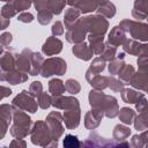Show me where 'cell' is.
Instances as JSON below:
<instances>
[{
    "mask_svg": "<svg viewBox=\"0 0 148 148\" xmlns=\"http://www.w3.org/2000/svg\"><path fill=\"white\" fill-rule=\"evenodd\" d=\"M134 126H135V130L138 131H145L148 126V121H147V116H146V111L143 112H140L139 116H135L134 118Z\"/></svg>",
    "mask_w": 148,
    "mask_h": 148,
    "instance_id": "cell-36",
    "label": "cell"
},
{
    "mask_svg": "<svg viewBox=\"0 0 148 148\" xmlns=\"http://www.w3.org/2000/svg\"><path fill=\"white\" fill-rule=\"evenodd\" d=\"M0 67L2 71L15 69V54L8 51H2L0 54Z\"/></svg>",
    "mask_w": 148,
    "mask_h": 148,
    "instance_id": "cell-22",
    "label": "cell"
},
{
    "mask_svg": "<svg viewBox=\"0 0 148 148\" xmlns=\"http://www.w3.org/2000/svg\"><path fill=\"white\" fill-rule=\"evenodd\" d=\"M123 49L125 52L133 54V56H140L142 53H148V47L146 44H140L139 42H136L135 39L131 38L127 39L123 43Z\"/></svg>",
    "mask_w": 148,
    "mask_h": 148,
    "instance_id": "cell-14",
    "label": "cell"
},
{
    "mask_svg": "<svg viewBox=\"0 0 148 148\" xmlns=\"http://www.w3.org/2000/svg\"><path fill=\"white\" fill-rule=\"evenodd\" d=\"M64 84H65V90H67L72 95H75V94L80 92V90H81L80 83L74 79H68Z\"/></svg>",
    "mask_w": 148,
    "mask_h": 148,
    "instance_id": "cell-38",
    "label": "cell"
},
{
    "mask_svg": "<svg viewBox=\"0 0 148 148\" xmlns=\"http://www.w3.org/2000/svg\"><path fill=\"white\" fill-rule=\"evenodd\" d=\"M67 65L66 61L61 58H49L44 60L42 68H40V75L43 77H49L51 75H64L66 73Z\"/></svg>",
    "mask_w": 148,
    "mask_h": 148,
    "instance_id": "cell-3",
    "label": "cell"
},
{
    "mask_svg": "<svg viewBox=\"0 0 148 148\" xmlns=\"http://www.w3.org/2000/svg\"><path fill=\"white\" fill-rule=\"evenodd\" d=\"M133 24H134V21L133 20H123L120 22V24H119V28L124 32H130V30L133 27Z\"/></svg>",
    "mask_w": 148,
    "mask_h": 148,
    "instance_id": "cell-51",
    "label": "cell"
},
{
    "mask_svg": "<svg viewBox=\"0 0 148 148\" xmlns=\"http://www.w3.org/2000/svg\"><path fill=\"white\" fill-rule=\"evenodd\" d=\"M40 92H43V86L39 81H34L29 87V94L34 97H37Z\"/></svg>",
    "mask_w": 148,
    "mask_h": 148,
    "instance_id": "cell-46",
    "label": "cell"
},
{
    "mask_svg": "<svg viewBox=\"0 0 148 148\" xmlns=\"http://www.w3.org/2000/svg\"><path fill=\"white\" fill-rule=\"evenodd\" d=\"M104 68H105V60L101 57H97L92 60L88 71H90L92 74H99L101 72H103Z\"/></svg>",
    "mask_w": 148,
    "mask_h": 148,
    "instance_id": "cell-35",
    "label": "cell"
},
{
    "mask_svg": "<svg viewBox=\"0 0 148 148\" xmlns=\"http://www.w3.org/2000/svg\"><path fill=\"white\" fill-rule=\"evenodd\" d=\"M108 77V88H110L112 91L114 92H119L124 89L125 83L120 80V79H116L113 75L111 76H106Z\"/></svg>",
    "mask_w": 148,
    "mask_h": 148,
    "instance_id": "cell-34",
    "label": "cell"
},
{
    "mask_svg": "<svg viewBox=\"0 0 148 148\" xmlns=\"http://www.w3.org/2000/svg\"><path fill=\"white\" fill-rule=\"evenodd\" d=\"M87 37V29L84 27L83 20L82 18H77V21L67 29L66 32V39L67 42L72 43V44H77L84 40V38Z\"/></svg>",
    "mask_w": 148,
    "mask_h": 148,
    "instance_id": "cell-8",
    "label": "cell"
},
{
    "mask_svg": "<svg viewBox=\"0 0 148 148\" xmlns=\"http://www.w3.org/2000/svg\"><path fill=\"white\" fill-rule=\"evenodd\" d=\"M31 141L34 145L38 146H49L50 141H52V136L50 130L44 121H37L34 124L31 128Z\"/></svg>",
    "mask_w": 148,
    "mask_h": 148,
    "instance_id": "cell-5",
    "label": "cell"
},
{
    "mask_svg": "<svg viewBox=\"0 0 148 148\" xmlns=\"http://www.w3.org/2000/svg\"><path fill=\"white\" fill-rule=\"evenodd\" d=\"M126 40V35L125 32L119 28V27H113L111 31L109 32V39L108 43H110L113 46H119L123 45V43Z\"/></svg>",
    "mask_w": 148,
    "mask_h": 148,
    "instance_id": "cell-21",
    "label": "cell"
},
{
    "mask_svg": "<svg viewBox=\"0 0 148 148\" xmlns=\"http://www.w3.org/2000/svg\"><path fill=\"white\" fill-rule=\"evenodd\" d=\"M28 80V74L22 73L17 69L12 71H2L0 73V81L9 82L10 84H18L22 82H25Z\"/></svg>",
    "mask_w": 148,
    "mask_h": 148,
    "instance_id": "cell-11",
    "label": "cell"
},
{
    "mask_svg": "<svg viewBox=\"0 0 148 148\" xmlns=\"http://www.w3.org/2000/svg\"><path fill=\"white\" fill-rule=\"evenodd\" d=\"M80 1H81V0H65V2H66L67 5H69L71 7H74V8L77 7V5L80 3Z\"/></svg>",
    "mask_w": 148,
    "mask_h": 148,
    "instance_id": "cell-58",
    "label": "cell"
},
{
    "mask_svg": "<svg viewBox=\"0 0 148 148\" xmlns=\"http://www.w3.org/2000/svg\"><path fill=\"white\" fill-rule=\"evenodd\" d=\"M84 27L87 29V32L89 34H98V35H104L109 28V22L105 17L102 15H90L82 17Z\"/></svg>",
    "mask_w": 148,
    "mask_h": 148,
    "instance_id": "cell-4",
    "label": "cell"
},
{
    "mask_svg": "<svg viewBox=\"0 0 148 148\" xmlns=\"http://www.w3.org/2000/svg\"><path fill=\"white\" fill-rule=\"evenodd\" d=\"M51 31H52V35L56 36V37L62 35L64 34V25H62V23L59 22V21H57L56 23H53V25L51 28Z\"/></svg>",
    "mask_w": 148,
    "mask_h": 148,
    "instance_id": "cell-49",
    "label": "cell"
},
{
    "mask_svg": "<svg viewBox=\"0 0 148 148\" xmlns=\"http://www.w3.org/2000/svg\"><path fill=\"white\" fill-rule=\"evenodd\" d=\"M12 40H13V36H12L10 32H3V34L0 36V44H1L2 46L9 45V44L12 43Z\"/></svg>",
    "mask_w": 148,
    "mask_h": 148,
    "instance_id": "cell-52",
    "label": "cell"
},
{
    "mask_svg": "<svg viewBox=\"0 0 148 148\" xmlns=\"http://www.w3.org/2000/svg\"><path fill=\"white\" fill-rule=\"evenodd\" d=\"M128 84H131L133 88L147 91V84H148V75L147 72H138L132 75V77L128 81Z\"/></svg>",
    "mask_w": 148,
    "mask_h": 148,
    "instance_id": "cell-17",
    "label": "cell"
},
{
    "mask_svg": "<svg viewBox=\"0 0 148 148\" xmlns=\"http://www.w3.org/2000/svg\"><path fill=\"white\" fill-rule=\"evenodd\" d=\"M135 108L139 112H143V111H147V99L146 97L143 96L142 98H140L136 103H135Z\"/></svg>",
    "mask_w": 148,
    "mask_h": 148,
    "instance_id": "cell-53",
    "label": "cell"
},
{
    "mask_svg": "<svg viewBox=\"0 0 148 148\" xmlns=\"http://www.w3.org/2000/svg\"><path fill=\"white\" fill-rule=\"evenodd\" d=\"M80 14H81V12H80L77 8H74V7L68 8V9L65 12V17H64L65 28L68 29L69 27H72V25L77 21V18L80 17Z\"/></svg>",
    "mask_w": 148,
    "mask_h": 148,
    "instance_id": "cell-24",
    "label": "cell"
},
{
    "mask_svg": "<svg viewBox=\"0 0 148 148\" xmlns=\"http://www.w3.org/2000/svg\"><path fill=\"white\" fill-rule=\"evenodd\" d=\"M8 125L9 124L0 116V139H2L5 136V134H6L7 130H8Z\"/></svg>",
    "mask_w": 148,
    "mask_h": 148,
    "instance_id": "cell-54",
    "label": "cell"
},
{
    "mask_svg": "<svg viewBox=\"0 0 148 148\" xmlns=\"http://www.w3.org/2000/svg\"><path fill=\"white\" fill-rule=\"evenodd\" d=\"M96 12H97L98 15H102L103 17L111 18V17H113L114 14H116V6H114L112 2L108 1V2L104 3V5L98 6V7L96 8Z\"/></svg>",
    "mask_w": 148,
    "mask_h": 148,
    "instance_id": "cell-27",
    "label": "cell"
},
{
    "mask_svg": "<svg viewBox=\"0 0 148 148\" xmlns=\"http://www.w3.org/2000/svg\"><path fill=\"white\" fill-rule=\"evenodd\" d=\"M130 34H131V37L133 39L146 42L148 38V25L146 23L134 21V24L130 30Z\"/></svg>",
    "mask_w": 148,
    "mask_h": 148,
    "instance_id": "cell-15",
    "label": "cell"
},
{
    "mask_svg": "<svg viewBox=\"0 0 148 148\" xmlns=\"http://www.w3.org/2000/svg\"><path fill=\"white\" fill-rule=\"evenodd\" d=\"M116 54H117V47L108 42L104 43V49L101 53V58H103L105 61H111L112 59L116 58Z\"/></svg>",
    "mask_w": 148,
    "mask_h": 148,
    "instance_id": "cell-30",
    "label": "cell"
},
{
    "mask_svg": "<svg viewBox=\"0 0 148 148\" xmlns=\"http://www.w3.org/2000/svg\"><path fill=\"white\" fill-rule=\"evenodd\" d=\"M15 14H16V10L14 9L12 2H8V3H6V5L2 6V8H1V14H0V15H2L3 17L10 18V17H13Z\"/></svg>",
    "mask_w": 148,
    "mask_h": 148,
    "instance_id": "cell-43",
    "label": "cell"
},
{
    "mask_svg": "<svg viewBox=\"0 0 148 148\" xmlns=\"http://www.w3.org/2000/svg\"><path fill=\"white\" fill-rule=\"evenodd\" d=\"M131 134V130L124 125H116L113 130V139L116 140H125Z\"/></svg>",
    "mask_w": 148,
    "mask_h": 148,
    "instance_id": "cell-32",
    "label": "cell"
},
{
    "mask_svg": "<svg viewBox=\"0 0 148 148\" xmlns=\"http://www.w3.org/2000/svg\"><path fill=\"white\" fill-rule=\"evenodd\" d=\"M148 1L147 0H135L134 1V10H139L142 13L148 14Z\"/></svg>",
    "mask_w": 148,
    "mask_h": 148,
    "instance_id": "cell-47",
    "label": "cell"
},
{
    "mask_svg": "<svg viewBox=\"0 0 148 148\" xmlns=\"http://www.w3.org/2000/svg\"><path fill=\"white\" fill-rule=\"evenodd\" d=\"M65 0H47L46 9H49L53 15H59L65 8Z\"/></svg>",
    "mask_w": 148,
    "mask_h": 148,
    "instance_id": "cell-29",
    "label": "cell"
},
{
    "mask_svg": "<svg viewBox=\"0 0 148 148\" xmlns=\"http://www.w3.org/2000/svg\"><path fill=\"white\" fill-rule=\"evenodd\" d=\"M17 21L23 22V23H30L34 21V15L31 13H21L17 16Z\"/></svg>",
    "mask_w": 148,
    "mask_h": 148,
    "instance_id": "cell-50",
    "label": "cell"
},
{
    "mask_svg": "<svg viewBox=\"0 0 148 148\" xmlns=\"http://www.w3.org/2000/svg\"><path fill=\"white\" fill-rule=\"evenodd\" d=\"M64 146L67 147V148H74V147H79L80 146V142L77 140V138L75 135H72V134H67L64 139Z\"/></svg>",
    "mask_w": 148,
    "mask_h": 148,
    "instance_id": "cell-44",
    "label": "cell"
},
{
    "mask_svg": "<svg viewBox=\"0 0 148 148\" xmlns=\"http://www.w3.org/2000/svg\"><path fill=\"white\" fill-rule=\"evenodd\" d=\"M34 1V6L35 8L39 12V10H43V9H46V2L47 0H32Z\"/></svg>",
    "mask_w": 148,
    "mask_h": 148,
    "instance_id": "cell-55",
    "label": "cell"
},
{
    "mask_svg": "<svg viewBox=\"0 0 148 148\" xmlns=\"http://www.w3.org/2000/svg\"><path fill=\"white\" fill-rule=\"evenodd\" d=\"M0 116L9 124L13 117V108L9 104H1L0 105Z\"/></svg>",
    "mask_w": 148,
    "mask_h": 148,
    "instance_id": "cell-41",
    "label": "cell"
},
{
    "mask_svg": "<svg viewBox=\"0 0 148 148\" xmlns=\"http://www.w3.org/2000/svg\"><path fill=\"white\" fill-rule=\"evenodd\" d=\"M15 145H17V146L21 145V146L24 147V146H25V142H24V141H17V140H14V141L10 143V146H15Z\"/></svg>",
    "mask_w": 148,
    "mask_h": 148,
    "instance_id": "cell-59",
    "label": "cell"
},
{
    "mask_svg": "<svg viewBox=\"0 0 148 148\" xmlns=\"http://www.w3.org/2000/svg\"><path fill=\"white\" fill-rule=\"evenodd\" d=\"M8 25H9V18H6L2 15H0V30L6 29Z\"/></svg>",
    "mask_w": 148,
    "mask_h": 148,
    "instance_id": "cell-57",
    "label": "cell"
},
{
    "mask_svg": "<svg viewBox=\"0 0 148 148\" xmlns=\"http://www.w3.org/2000/svg\"><path fill=\"white\" fill-rule=\"evenodd\" d=\"M51 105H53L57 109H61V110H68V109H73V108H80L79 101L73 97V96H54L52 97V102Z\"/></svg>",
    "mask_w": 148,
    "mask_h": 148,
    "instance_id": "cell-10",
    "label": "cell"
},
{
    "mask_svg": "<svg viewBox=\"0 0 148 148\" xmlns=\"http://www.w3.org/2000/svg\"><path fill=\"white\" fill-rule=\"evenodd\" d=\"M103 117L104 116L99 111H97L95 109H92L91 111H88L86 113V117H84V125H86V127L88 130H95L99 125V123H101Z\"/></svg>",
    "mask_w": 148,
    "mask_h": 148,
    "instance_id": "cell-20",
    "label": "cell"
},
{
    "mask_svg": "<svg viewBox=\"0 0 148 148\" xmlns=\"http://www.w3.org/2000/svg\"><path fill=\"white\" fill-rule=\"evenodd\" d=\"M86 79L88 80V82L90 83V86L94 89L103 90V89L108 88V77L106 76H102L99 74H92L90 71L87 69V72H86Z\"/></svg>",
    "mask_w": 148,
    "mask_h": 148,
    "instance_id": "cell-16",
    "label": "cell"
},
{
    "mask_svg": "<svg viewBox=\"0 0 148 148\" xmlns=\"http://www.w3.org/2000/svg\"><path fill=\"white\" fill-rule=\"evenodd\" d=\"M80 108H73V109H68L65 110L64 116H62V121H65V126L68 130H73L76 128L80 124V117H81V112H80Z\"/></svg>",
    "mask_w": 148,
    "mask_h": 148,
    "instance_id": "cell-12",
    "label": "cell"
},
{
    "mask_svg": "<svg viewBox=\"0 0 148 148\" xmlns=\"http://www.w3.org/2000/svg\"><path fill=\"white\" fill-rule=\"evenodd\" d=\"M29 1H32V0H29Z\"/></svg>",
    "mask_w": 148,
    "mask_h": 148,
    "instance_id": "cell-62",
    "label": "cell"
},
{
    "mask_svg": "<svg viewBox=\"0 0 148 148\" xmlns=\"http://www.w3.org/2000/svg\"><path fill=\"white\" fill-rule=\"evenodd\" d=\"M146 135H147V132L145 131L141 135H134L132 138V146L134 147H142V146H146L148 142L146 140Z\"/></svg>",
    "mask_w": 148,
    "mask_h": 148,
    "instance_id": "cell-45",
    "label": "cell"
},
{
    "mask_svg": "<svg viewBox=\"0 0 148 148\" xmlns=\"http://www.w3.org/2000/svg\"><path fill=\"white\" fill-rule=\"evenodd\" d=\"M51 102H52V97L46 92H40L37 96V104L39 108H42L44 110L51 105Z\"/></svg>",
    "mask_w": 148,
    "mask_h": 148,
    "instance_id": "cell-40",
    "label": "cell"
},
{
    "mask_svg": "<svg viewBox=\"0 0 148 148\" xmlns=\"http://www.w3.org/2000/svg\"><path fill=\"white\" fill-rule=\"evenodd\" d=\"M89 103L92 109L99 111L108 118H114L118 114L119 106L117 99L111 95H105L102 90H91L89 92Z\"/></svg>",
    "mask_w": 148,
    "mask_h": 148,
    "instance_id": "cell-1",
    "label": "cell"
},
{
    "mask_svg": "<svg viewBox=\"0 0 148 148\" xmlns=\"http://www.w3.org/2000/svg\"><path fill=\"white\" fill-rule=\"evenodd\" d=\"M45 123H46V125L50 130L52 140L58 141V139L62 135V133L65 131V127L62 126V116H61V113H59L57 111H53V112L49 113V116L46 117Z\"/></svg>",
    "mask_w": 148,
    "mask_h": 148,
    "instance_id": "cell-7",
    "label": "cell"
},
{
    "mask_svg": "<svg viewBox=\"0 0 148 148\" xmlns=\"http://www.w3.org/2000/svg\"><path fill=\"white\" fill-rule=\"evenodd\" d=\"M120 119L121 123L126 124V125H131L135 118V112L134 110L130 109V108H121L119 111H118V114H117Z\"/></svg>",
    "mask_w": 148,
    "mask_h": 148,
    "instance_id": "cell-28",
    "label": "cell"
},
{
    "mask_svg": "<svg viewBox=\"0 0 148 148\" xmlns=\"http://www.w3.org/2000/svg\"><path fill=\"white\" fill-rule=\"evenodd\" d=\"M147 56L148 53H142L138 58V65L140 72H147Z\"/></svg>",
    "mask_w": 148,
    "mask_h": 148,
    "instance_id": "cell-48",
    "label": "cell"
},
{
    "mask_svg": "<svg viewBox=\"0 0 148 148\" xmlns=\"http://www.w3.org/2000/svg\"><path fill=\"white\" fill-rule=\"evenodd\" d=\"M12 94V90L8 88V87H5V86H0V101L5 97H8L9 95Z\"/></svg>",
    "mask_w": 148,
    "mask_h": 148,
    "instance_id": "cell-56",
    "label": "cell"
},
{
    "mask_svg": "<svg viewBox=\"0 0 148 148\" xmlns=\"http://www.w3.org/2000/svg\"><path fill=\"white\" fill-rule=\"evenodd\" d=\"M49 91L52 95V97L54 96H60L65 92V84L60 79H52L49 82Z\"/></svg>",
    "mask_w": 148,
    "mask_h": 148,
    "instance_id": "cell-26",
    "label": "cell"
},
{
    "mask_svg": "<svg viewBox=\"0 0 148 148\" xmlns=\"http://www.w3.org/2000/svg\"><path fill=\"white\" fill-rule=\"evenodd\" d=\"M121 98L125 103H130V104H135L140 98H142L145 96L143 92H139L134 89H130V88H124L121 91Z\"/></svg>",
    "mask_w": 148,
    "mask_h": 148,
    "instance_id": "cell-23",
    "label": "cell"
},
{
    "mask_svg": "<svg viewBox=\"0 0 148 148\" xmlns=\"http://www.w3.org/2000/svg\"><path fill=\"white\" fill-rule=\"evenodd\" d=\"M44 57L40 54V53H35L32 52L31 54V69H30V75H38L40 73V68H42V65L44 62Z\"/></svg>",
    "mask_w": 148,
    "mask_h": 148,
    "instance_id": "cell-25",
    "label": "cell"
},
{
    "mask_svg": "<svg viewBox=\"0 0 148 148\" xmlns=\"http://www.w3.org/2000/svg\"><path fill=\"white\" fill-rule=\"evenodd\" d=\"M0 1H5V2H12L13 0H0Z\"/></svg>",
    "mask_w": 148,
    "mask_h": 148,
    "instance_id": "cell-61",
    "label": "cell"
},
{
    "mask_svg": "<svg viewBox=\"0 0 148 148\" xmlns=\"http://www.w3.org/2000/svg\"><path fill=\"white\" fill-rule=\"evenodd\" d=\"M124 59H118V58H114L110 61L109 64V73L111 75H118L119 71L121 69V67L124 66Z\"/></svg>",
    "mask_w": 148,
    "mask_h": 148,
    "instance_id": "cell-37",
    "label": "cell"
},
{
    "mask_svg": "<svg viewBox=\"0 0 148 148\" xmlns=\"http://www.w3.org/2000/svg\"><path fill=\"white\" fill-rule=\"evenodd\" d=\"M52 16H53V14H52L49 9H43V10H39V12H38L37 21H38L42 25H46V24H49V23L51 22Z\"/></svg>",
    "mask_w": 148,
    "mask_h": 148,
    "instance_id": "cell-39",
    "label": "cell"
},
{
    "mask_svg": "<svg viewBox=\"0 0 148 148\" xmlns=\"http://www.w3.org/2000/svg\"><path fill=\"white\" fill-rule=\"evenodd\" d=\"M89 47L91 49L94 54H101L104 49V35L98 34H89L88 35Z\"/></svg>",
    "mask_w": 148,
    "mask_h": 148,
    "instance_id": "cell-19",
    "label": "cell"
},
{
    "mask_svg": "<svg viewBox=\"0 0 148 148\" xmlns=\"http://www.w3.org/2000/svg\"><path fill=\"white\" fill-rule=\"evenodd\" d=\"M0 73H1V71H0Z\"/></svg>",
    "mask_w": 148,
    "mask_h": 148,
    "instance_id": "cell-63",
    "label": "cell"
},
{
    "mask_svg": "<svg viewBox=\"0 0 148 148\" xmlns=\"http://www.w3.org/2000/svg\"><path fill=\"white\" fill-rule=\"evenodd\" d=\"M12 118H13L14 124L10 127V134L16 139H22V138L27 136L28 133L30 132V125H31L30 117L22 110L13 108V117Z\"/></svg>",
    "mask_w": 148,
    "mask_h": 148,
    "instance_id": "cell-2",
    "label": "cell"
},
{
    "mask_svg": "<svg viewBox=\"0 0 148 148\" xmlns=\"http://www.w3.org/2000/svg\"><path fill=\"white\" fill-rule=\"evenodd\" d=\"M109 0H96V2H97V5L98 6H101V5H104V3H106Z\"/></svg>",
    "mask_w": 148,
    "mask_h": 148,
    "instance_id": "cell-60",
    "label": "cell"
},
{
    "mask_svg": "<svg viewBox=\"0 0 148 148\" xmlns=\"http://www.w3.org/2000/svg\"><path fill=\"white\" fill-rule=\"evenodd\" d=\"M12 5L14 7V9L17 12H24L25 9H29L31 6V1L29 0H13Z\"/></svg>",
    "mask_w": 148,
    "mask_h": 148,
    "instance_id": "cell-42",
    "label": "cell"
},
{
    "mask_svg": "<svg viewBox=\"0 0 148 148\" xmlns=\"http://www.w3.org/2000/svg\"><path fill=\"white\" fill-rule=\"evenodd\" d=\"M31 54H32V51L29 49H24L20 54H15V69L25 74L30 73Z\"/></svg>",
    "mask_w": 148,
    "mask_h": 148,
    "instance_id": "cell-9",
    "label": "cell"
},
{
    "mask_svg": "<svg viewBox=\"0 0 148 148\" xmlns=\"http://www.w3.org/2000/svg\"><path fill=\"white\" fill-rule=\"evenodd\" d=\"M97 7H98V5H97L96 0H81L76 8L81 13H90V12L96 10Z\"/></svg>",
    "mask_w": 148,
    "mask_h": 148,
    "instance_id": "cell-33",
    "label": "cell"
},
{
    "mask_svg": "<svg viewBox=\"0 0 148 148\" xmlns=\"http://www.w3.org/2000/svg\"><path fill=\"white\" fill-rule=\"evenodd\" d=\"M72 51H73V53H74V56H75L76 58H79V59H81V60H84V61L90 60V59L92 58V56H94L91 49H90L89 45H88L87 43H84V42L74 44Z\"/></svg>",
    "mask_w": 148,
    "mask_h": 148,
    "instance_id": "cell-18",
    "label": "cell"
},
{
    "mask_svg": "<svg viewBox=\"0 0 148 148\" xmlns=\"http://www.w3.org/2000/svg\"><path fill=\"white\" fill-rule=\"evenodd\" d=\"M134 73H135V71H134V68H133L132 65L124 64V66H123L121 69L119 71L118 75H119V79H120L125 84H127L128 81H130V79L132 77V75H133Z\"/></svg>",
    "mask_w": 148,
    "mask_h": 148,
    "instance_id": "cell-31",
    "label": "cell"
},
{
    "mask_svg": "<svg viewBox=\"0 0 148 148\" xmlns=\"http://www.w3.org/2000/svg\"><path fill=\"white\" fill-rule=\"evenodd\" d=\"M61 50H62V42L60 39H58L56 36L49 37L42 46V51L46 56L58 54V53H60Z\"/></svg>",
    "mask_w": 148,
    "mask_h": 148,
    "instance_id": "cell-13",
    "label": "cell"
},
{
    "mask_svg": "<svg viewBox=\"0 0 148 148\" xmlns=\"http://www.w3.org/2000/svg\"><path fill=\"white\" fill-rule=\"evenodd\" d=\"M12 106L22 111H28L30 113H35L37 111L38 104L35 101L34 96H31L29 94V91L27 90H22L14 99L12 103Z\"/></svg>",
    "mask_w": 148,
    "mask_h": 148,
    "instance_id": "cell-6",
    "label": "cell"
}]
</instances>
